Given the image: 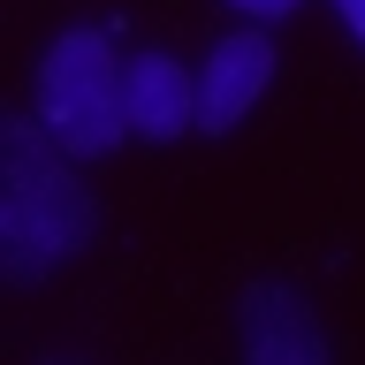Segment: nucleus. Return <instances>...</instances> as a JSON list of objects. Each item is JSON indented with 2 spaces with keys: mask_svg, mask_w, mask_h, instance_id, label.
<instances>
[{
  "mask_svg": "<svg viewBox=\"0 0 365 365\" xmlns=\"http://www.w3.org/2000/svg\"><path fill=\"white\" fill-rule=\"evenodd\" d=\"M122 99H130V137H145V145H175L182 130H198V68H182L160 46L130 53Z\"/></svg>",
  "mask_w": 365,
  "mask_h": 365,
  "instance_id": "5",
  "label": "nucleus"
},
{
  "mask_svg": "<svg viewBox=\"0 0 365 365\" xmlns=\"http://www.w3.org/2000/svg\"><path fill=\"white\" fill-rule=\"evenodd\" d=\"M236 342H244L251 365H327L335 358L312 297L289 289V282H244V297H236Z\"/></svg>",
  "mask_w": 365,
  "mask_h": 365,
  "instance_id": "3",
  "label": "nucleus"
},
{
  "mask_svg": "<svg viewBox=\"0 0 365 365\" xmlns=\"http://www.w3.org/2000/svg\"><path fill=\"white\" fill-rule=\"evenodd\" d=\"M122 53L99 23H68L61 38L38 53V84H31V114L61 137L76 160H107L130 137V99H122Z\"/></svg>",
  "mask_w": 365,
  "mask_h": 365,
  "instance_id": "2",
  "label": "nucleus"
},
{
  "mask_svg": "<svg viewBox=\"0 0 365 365\" xmlns=\"http://www.w3.org/2000/svg\"><path fill=\"white\" fill-rule=\"evenodd\" d=\"M274 38H267V23H244V31H228L213 53L198 61V130L205 137H228V130H244L251 107L267 99L274 84Z\"/></svg>",
  "mask_w": 365,
  "mask_h": 365,
  "instance_id": "4",
  "label": "nucleus"
},
{
  "mask_svg": "<svg viewBox=\"0 0 365 365\" xmlns=\"http://www.w3.org/2000/svg\"><path fill=\"white\" fill-rule=\"evenodd\" d=\"M221 8H236L244 23H274V16H289L297 0H221Z\"/></svg>",
  "mask_w": 365,
  "mask_h": 365,
  "instance_id": "6",
  "label": "nucleus"
},
{
  "mask_svg": "<svg viewBox=\"0 0 365 365\" xmlns=\"http://www.w3.org/2000/svg\"><path fill=\"white\" fill-rule=\"evenodd\" d=\"M68 160L76 153L38 114H8L0 122V267H8V282L53 274L99 228V205H91V190L76 182Z\"/></svg>",
  "mask_w": 365,
  "mask_h": 365,
  "instance_id": "1",
  "label": "nucleus"
},
{
  "mask_svg": "<svg viewBox=\"0 0 365 365\" xmlns=\"http://www.w3.org/2000/svg\"><path fill=\"white\" fill-rule=\"evenodd\" d=\"M327 8H335V16H342V31L365 46V0H327Z\"/></svg>",
  "mask_w": 365,
  "mask_h": 365,
  "instance_id": "7",
  "label": "nucleus"
}]
</instances>
